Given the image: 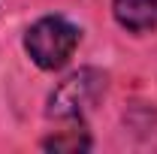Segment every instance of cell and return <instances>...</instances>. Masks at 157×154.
Segmentation results:
<instances>
[{
	"label": "cell",
	"mask_w": 157,
	"mask_h": 154,
	"mask_svg": "<svg viewBox=\"0 0 157 154\" xmlns=\"http://www.w3.org/2000/svg\"><path fill=\"white\" fill-rule=\"evenodd\" d=\"M82 30L63 15H45L24 33V52L39 70H60L78 48Z\"/></svg>",
	"instance_id": "obj_1"
},
{
	"label": "cell",
	"mask_w": 157,
	"mask_h": 154,
	"mask_svg": "<svg viewBox=\"0 0 157 154\" xmlns=\"http://www.w3.org/2000/svg\"><path fill=\"white\" fill-rule=\"evenodd\" d=\"M115 21L130 33H148L157 27V0H112Z\"/></svg>",
	"instance_id": "obj_3"
},
{
	"label": "cell",
	"mask_w": 157,
	"mask_h": 154,
	"mask_svg": "<svg viewBox=\"0 0 157 154\" xmlns=\"http://www.w3.org/2000/svg\"><path fill=\"white\" fill-rule=\"evenodd\" d=\"M42 148L45 151H88L91 148V136L88 130H63L58 136H48V139H42Z\"/></svg>",
	"instance_id": "obj_4"
},
{
	"label": "cell",
	"mask_w": 157,
	"mask_h": 154,
	"mask_svg": "<svg viewBox=\"0 0 157 154\" xmlns=\"http://www.w3.org/2000/svg\"><path fill=\"white\" fill-rule=\"evenodd\" d=\"M103 91H106V73H100L94 67H82L48 94L45 115L55 121H78L88 109H94Z\"/></svg>",
	"instance_id": "obj_2"
}]
</instances>
